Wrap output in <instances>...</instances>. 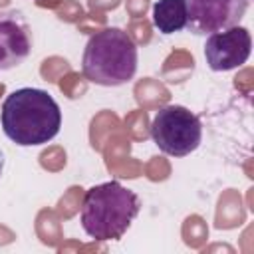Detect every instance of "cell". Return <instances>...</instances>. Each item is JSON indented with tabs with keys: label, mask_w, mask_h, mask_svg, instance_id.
<instances>
[{
	"label": "cell",
	"mask_w": 254,
	"mask_h": 254,
	"mask_svg": "<svg viewBox=\"0 0 254 254\" xmlns=\"http://www.w3.org/2000/svg\"><path fill=\"white\" fill-rule=\"evenodd\" d=\"M139 196L117 181L91 187L81 204V228L97 242L119 240L139 214Z\"/></svg>",
	"instance_id": "2"
},
{
	"label": "cell",
	"mask_w": 254,
	"mask_h": 254,
	"mask_svg": "<svg viewBox=\"0 0 254 254\" xmlns=\"http://www.w3.org/2000/svg\"><path fill=\"white\" fill-rule=\"evenodd\" d=\"M60 105L44 89L20 87L2 103L4 135L20 147L44 145L60 133Z\"/></svg>",
	"instance_id": "1"
},
{
	"label": "cell",
	"mask_w": 254,
	"mask_h": 254,
	"mask_svg": "<svg viewBox=\"0 0 254 254\" xmlns=\"http://www.w3.org/2000/svg\"><path fill=\"white\" fill-rule=\"evenodd\" d=\"M185 8L187 28L192 34L206 36L238 26L248 0H185Z\"/></svg>",
	"instance_id": "5"
},
{
	"label": "cell",
	"mask_w": 254,
	"mask_h": 254,
	"mask_svg": "<svg viewBox=\"0 0 254 254\" xmlns=\"http://www.w3.org/2000/svg\"><path fill=\"white\" fill-rule=\"evenodd\" d=\"M151 137L165 155L187 157L200 145L202 125L190 109L183 105H167L155 113L151 121Z\"/></svg>",
	"instance_id": "4"
},
{
	"label": "cell",
	"mask_w": 254,
	"mask_h": 254,
	"mask_svg": "<svg viewBox=\"0 0 254 254\" xmlns=\"http://www.w3.org/2000/svg\"><path fill=\"white\" fill-rule=\"evenodd\" d=\"M32 52V32L20 12H0V69L20 65Z\"/></svg>",
	"instance_id": "7"
},
{
	"label": "cell",
	"mask_w": 254,
	"mask_h": 254,
	"mask_svg": "<svg viewBox=\"0 0 254 254\" xmlns=\"http://www.w3.org/2000/svg\"><path fill=\"white\" fill-rule=\"evenodd\" d=\"M252 52V38L244 26H232L208 34L204 58L212 71H228L246 64Z\"/></svg>",
	"instance_id": "6"
},
{
	"label": "cell",
	"mask_w": 254,
	"mask_h": 254,
	"mask_svg": "<svg viewBox=\"0 0 254 254\" xmlns=\"http://www.w3.org/2000/svg\"><path fill=\"white\" fill-rule=\"evenodd\" d=\"M81 71L85 79L103 87H117L133 79L137 71V46L121 28L95 32L83 50Z\"/></svg>",
	"instance_id": "3"
},
{
	"label": "cell",
	"mask_w": 254,
	"mask_h": 254,
	"mask_svg": "<svg viewBox=\"0 0 254 254\" xmlns=\"http://www.w3.org/2000/svg\"><path fill=\"white\" fill-rule=\"evenodd\" d=\"M153 26L169 36L187 28V8L185 0H157L153 4Z\"/></svg>",
	"instance_id": "8"
},
{
	"label": "cell",
	"mask_w": 254,
	"mask_h": 254,
	"mask_svg": "<svg viewBox=\"0 0 254 254\" xmlns=\"http://www.w3.org/2000/svg\"><path fill=\"white\" fill-rule=\"evenodd\" d=\"M2 171H4V153L0 151V177H2Z\"/></svg>",
	"instance_id": "9"
}]
</instances>
